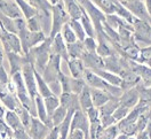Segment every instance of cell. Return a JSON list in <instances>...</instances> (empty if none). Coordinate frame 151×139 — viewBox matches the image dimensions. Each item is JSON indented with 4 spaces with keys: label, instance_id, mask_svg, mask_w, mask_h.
Wrapping results in <instances>:
<instances>
[{
    "label": "cell",
    "instance_id": "1",
    "mask_svg": "<svg viewBox=\"0 0 151 139\" xmlns=\"http://www.w3.org/2000/svg\"><path fill=\"white\" fill-rule=\"evenodd\" d=\"M83 79L85 81L87 86L92 87V89H99V90H103L105 92L110 93L112 97L119 98L120 94L123 93V90L118 86H113L111 84L106 83L103 78H101L99 75H96L94 71L85 69V73L83 76Z\"/></svg>",
    "mask_w": 151,
    "mask_h": 139
},
{
    "label": "cell",
    "instance_id": "2",
    "mask_svg": "<svg viewBox=\"0 0 151 139\" xmlns=\"http://www.w3.org/2000/svg\"><path fill=\"white\" fill-rule=\"evenodd\" d=\"M69 20L70 17L64 9L63 2L52 5V24H50V32L48 37L54 38L57 33H60L62 27L69 22Z\"/></svg>",
    "mask_w": 151,
    "mask_h": 139
},
{
    "label": "cell",
    "instance_id": "3",
    "mask_svg": "<svg viewBox=\"0 0 151 139\" xmlns=\"http://www.w3.org/2000/svg\"><path fill=\"white\" fill-rule=\"evenodd\" d=\"M133 39L139 45V43H145L147 46H150L151 40V25L150 22L134 19L132 23Z\"/></svg>",
    "mask_w": 151,
    "mask_h": 139
},
{
    "label": "cell",
    "instance_id": "4",
    "mask_svg": "<svg viewBox=\"0 0 151 139\" xmlns=\"http://www.w3.org/2000/svg\"><path fill=\"white\" fill-rule=\"evenodd\" d=\"M21 74L23 77V82L25 84V87L28 90L31 98H35L38 94L37 84H36V77H35V68L32 62L29 60L27 56H24L23 65L21 69Z\"/></svg>",
    "mask_w": 151,
    "mask_h": 139
},
{
    "label": "cell",
    "instance_id": "5",
    "mask_svg": "<svg viewBox=\"0 0 151 139\" xmlns=\"http://www.w3.org/2000/svg\"><path fill=\"white\" fill-rule=\"evenodd\" d=\"M134 17L150 22V12L148 10L144 0H118Z\"/></svg>",
    "mask_w": 151,
    "mask_h": 139
},
{
    "label": "cell",
    "instance_id": "6",
    "mask_svg": "<svg viewBox=\"0 0 151 139\" xmlns=\"http://www.w3.org/2000/svg\"><path fill=\"white\" fill-rule=\"evenodd\" d=\"M61 57L55 55V54H50V57L48 60L47 65L45 67V69L41 73V77L44 78V81L47 84H52L58 82V76L61 70Z\"/></svg>",
    "mask_w": 151,
    "mask_h": 139
},
{
    "label": "cell",
    "instance_id": "7",
    "mask_svg": "<svg viewBox=\"0 0 151 139\" xmlns=\"http://www.w3.org/2000/svg\"><path fill=\"white\" fill-rule=\"evenodd\" d=\"M0 39H1L4 49H5V53L6 52H13V53L23 55L19 36L16 33H10V32L1 30V32H0Z\"/></svg>",
    "mask_w": 151,
    "mask_h": 139
},
{
    "label": "cell",
    "instance_id": "8",
    "mask_svg": "<svg viewBox=\"0 0 151 139\" xmlns=\"http://www.w3.org/2000/svg\"><path fill=\"white\" fill-rule=\"evenodd\" d=\"M73 130H80L84 135L85 138L88 139V133H89V122L86 116V114L81 109H77L73 111L71 121H70V131Z\"/></svg>",
    "mask_w": 151,
    "mask_h": 139
},
{
    "label": "cell",
    "instance_id": "9",
    "mask_svg": "<svg viewBox=\"0 0 151 139\" xmlns=\"http://www.w3.org/2000/svg\"><path fill=\"white\" fill-rule=\"evenodd\" d=\"M50 128L41 122L37 116H32L30 122V128L28 130V133L31 139H45L47 135L50 132Z\"/></svg>",
    "mask_w": 151,
    "mask_h": 139
},
{
    "label": "cell",
    "instance_id": "10",
    "mask_svg": "<svg viewBox=\"0 0 151 139\" xmlns=\"http://www.w3.org/2000/svg\"><path fill=\"white\" fill-rule=\"evenodd\" d=\"M128 65H129V69L140 77L141 83L144 84L145 86H149L150 87V82H151L150 65H142V63H139V62L133 61V60H128Z\"/></svg>",
    "mask_w": 151,
    "mask_h": 139
},
{
    "label": "cell",
    "instance_id": "11",
    "mask_svg": "<svg viewBox=\"0 0 151 139\" xmlns=\"http://www.w3.org/2000/svg\"><path fill=\"white\" fill-rule=\"evenodd\" d=\"M50 53L60 56L61 60L68 61L69 55H68V49H66V44L63 40L61 33H57L54 38H52V46H50Z\"/></svg>",
    "mask_w": 151,
    "mask_h": 139
},
{
    "label": "cell",
    "instance_id": "12",
    "mask_svg": "<svg viewBox=\"0 0 151 139\" xmlns=\"http://www.w3.org/2000/svg\"><path fill=\"white\" fill-rule=\"evenodd\" d=\"M118 99H119V103L120 105H123L125 107L132 109L133 107L136 106V103L139 102V99H140L139 91H137L136 86L123 91V93L120 94V97Z\"/></svg>",
    "mask_w": 151,
    "mask_h": 139
},
{
    "label": "cell",
    "instance_id": "13",
    "mask_svg": "<svg viewBox=\"0 0 151 139\" xmlns=\"http://www.w3.org/2000/svg\"><path fill=\"white\" fill-rule=\"evenodd\" d=\"M81 60L86 69H103V57H101L96 52H85Z\"/></svg>",
    "mask_w": 151,
    "mask_h": 139
},
{
    "label": "cell",
    "instance_id": "14",
    "mask_svg": "<svg viewBox=\"0 0 151 139\" xmlns=\"http://www.w3.org/2000/svg\"><path fill=\"white\" fill-rule=\"evenodd\" d=\"M96 43H97V46H96L95 52L101 57H106V56L112 55L116 53V51L113 49L111 44L108 41V39L104 37V35L97 33L96 35Z\"/></svg>",
    "mask_w": 151,
    "mask_h": 139
},
{
    "label": "cell",
    "instance_id": "15",
    "mask_svg": "<svg viewBox=\"0 0 151 139\" xmlns=\"http://www.w3.org/2000/svg\"><path fill=\"white\" fill-rule=\"evenodd\" d=\"M119 54L118 53H114L112 55H109L106 57H103V69L104 70H108L110 73L118 75L122 73L123 68L120 65V60H119Z\"/></svg>",
    "mask_w": 151,
    "mask_h": 139
},
{
    "label": "cell",
    "instance_id": "16",
    "mask_svg": "<svg viewBox=\"0 0 151 139\" xmlns=\"http://www.w3.org/2000/svg\"><path fill=\"white\" fill-rule=\"evenodd\" d=\"M63 6L70 19L80 20L83 15V8L79 5L78 0H63Z\"/></svg>",
    "mask_w": 151,
    "mask_h": 139
},
{
    "label": "cell",
    "instance_id": "17",
    "mask_svg": "<svg viewBox=\"0 0 151 139\" xmlns=\"http://www.w3.org/2000/svg\"><path fill=\"white\" fill-rule=\"evenodd\" d=\"M66 63H68V67H69V70H70V74H71L72 78H83L86 69L83 60L69 57Z\"/></svg>",
    "mask_w": 151,
    "mask_h": 139
},
{
    "label": "cell",
    "instance_id": "18",
    "mask_svg": "<svg viewBox=\"0 0 151 139\" xmlns=\"http://www.w3.org/2000/svg\"><path fill=\"white\" fill-rule=\"evenodd\" d=\"M5 56H7L8 62H9L10 76H13L14 74L21 71L22 65H23V61H24V55L16 54V53H13V52H6Z\"/></svg>",
    "mask_w": 151,
    "mask_h": 139
},
{
    "label": "cell",
    "instance_id": "19",
    "mask_svg": "<svg viewBox=\"0 0 151 139\" xmlns=\"http://www.w3.org/2000/svg\"><path fill=\"white\" fill-rule=\"evenodd\" d=\"M91 89V98H92V102H93V107L95 108H100L102 105H104L108 101L112 95L110 93L105 92L103 90H99V89Z\"/></svg>",
    "mask_w": 151,
    "mask_h": 139
},
{
    "label": "cell",
    "instance_id": "20",
    "mask_svg": "<svg viewBox=\"0 0 151 139\" xmlns=\"http://www.w3.org/2000/svg\"><path fill=\"white\" fill-rule=\"evenodd\" d=\"M78 102H79V108L84 113H86V111H88L89 108L93 107L89 86L85 85V87L81 90V92L78 94Z\"/></svg>",
    "mask_w": 151,
    "mask_h": 139
},
{
    "label": "cell",
    "instance_id": "21",
    "mask_svg": "<svg viewBox=\"0 0 151 139\" xmlns=\"http://www.w3.org/2000/svg\"><path fill=\"white\" fill-rule=\"evenodd\" d=\"M4 121L6 122V124H7L13 131H16V130H19V129H24L23 125H22V122L19 120V115H17L15 111L6 109L5 115H4Z\"/></svg>",
    "mask_w": 151,
    "mask_h": 139
},
{
    "label": "cell",
    "instance_id": "22",
    "mask_svg": "<svg viewBox=\"0 0 151 139\" xmlns=\"http://www.w3.org/2000/svg\"><path fill=\"white\" fill-rule=\"evenodd\" d=\"M94 71L96 75H99L101 78H103L106 83L111 84L113 86H118L120 87V84H122V78L118 76V75L113 74V73H110L108 70H104V69H94L92 70Z\"/></svg>",
    "mask_w": 151,
    "mask_h": 139
},
{
    "label": "cell",
    "instance_id": "23",
    "mask_svg": "<svg viewBox=\"0 0 151 139\" xmlns=\"http://www.w3.org/2000/svg\"><path fill=\"white\" fill-rule=\"evenodd\" d=\"M15 4L17 5V7L19 8L21 13H22V16L24 20H29L31 19L32 16L37 15L38 10L32 6L30 5L27 0H14Z\"/></svg>",
    "mask_w": 151,
    "mask_h": 139
},
{
    "label": "cell",
    "instance_id": "24",
    "mask_svg": "<svg viewBox=\"0 0 151 139\" xmlns=\"http://www.w3.org/2000/svg\"><path fill=\"white\" fill-rule=\"evenodd\" d=\"M66 49H68V55L69 57H73V59H83V56L85 54V48L81 41L77 40L72 44H66Z\"/></svg>",
    "mask_w": 151,
    "mask_h": 139
},
{
    "label": "cell",
    "instance_id": "25",
    "mask_svg": "<svg viewBox=\"0 0 151 139\" xmlns=\"http://www.w3.org/2000/svg\"><path fill=\"white\" fill-rule=\"evenodd\" d=\"M119 105H120V103H119V99H118L117 97H111L104 105H102L100 108H97L100 116L112 115V113L114 111V109H116Z\"/></svg>",
    "mask_w": 151,
    "mask_h": 139
},
{
    "label": "cell",
    "instance_id": "26",
    "mask_svg": "<svg viewBox=\"0 0 151 139\" xmlns=\"http://www.w3.org/2000/svg\"><path fill=\"white\" fill-rule=\"evenodd\" d=\"M35 77H36V84H37L38 94H39L40 97H42V98H46V97L52 95L53 93L50 91L48 84L44 81V78L41 77V75L39 74L38 71H36V70H35Z\"/></svg>",
    "mask_w": 151,
    "mask_h": 139
},
{
    "label": "cell",
    "instance_id": "27",
    "mask_svg": "<svg viewBox=\"0 0 151 139\" xmlns=\"http://www.w3.org/2000/svg\"><path fill=\"white\" fill-rule=\"evenodd\" d=\"M68 115V109L63 106H58L56 109L54 111V113L50 115V122H52V125L53 128H57L66 117Z\"/></svg>",
    "mask_w": 151,
    "mask_h": 139
},
{
    "label": "cell",
    "instance_id": "28",
    "mask_svg": "<svg viewBox=\"0 0 151 139\" xmlns=\"http://www.w3.org/2000/svg\"><path fill=\"white\" fill-rule=\"evenodd\" d=\"M139 51H140V46L133 40L131 44H128L127 46H125L122 49V55L125 56L128 60L136 61L137 56H139Z\"/></svg>",
    "mask_w": 151,
    "mask_h": 139
},
{
    "label": "cell",
    "instance_id": "29",
    "mask_svg": "<svg viewBox=\"0 0 151 139\" xmlns=\"http://www.w3.org/2000/svg\"><path fill=\"white\" fill-rule=\"evenodd\" d=\"M81 8H83V7H81ZM79 21H80V23H81L84 30H85L86 36H87V37L96 38V32H95L94 25H93L91 19L88 17V15L86 14V12L84 9H83V15H81V17H80Z\"/></svg>",
    "mask_w": 151,
    "mask_h": 139
},
{
    "label": "cell",
    "instance_id": "30",
    "mask_svg": "<svg viewBox=\"0 0 151 139\" xmlns=\"http://www.w3.org/2000/svg\"><path fill=\"white\" fill-rule=\"evenodd\" d=\"M44 103H45V107H46L48 119H50V115H52V114L54 113V111L60 106L58 97L55 95V94H52V95H49V97H46V98H44Z\"/></svg>",
    "mask_w": 151,
    "mask_h": 139
},
{
    "label": "cell",
    "instance_id": "31",
    "mask_svg": "<svg viewBox=\"0 0 151 139\" xmlns=\"http://www.w3.org/2000/svg\"><path fill=\"white\" fill-rule=\"evenodd\" d=\"M1 30L10 32V33H16L14 19H10L2 13H0V31Z\"/></svg>",
    "mask_w": 151,
    "mask_h": 139
},
{
    "label": "cell",
    "instance_id": "32",
    "mask_svg": "<svg viewBox=\"0 0 151 139\" xmlns=\"http://www.w3.org/2000/svg\"><path fill=\"white\" fill-rule=\"evenodd\" d=\"M69 25L71 27L72 31L75 32L76 37H77V40L79 41H83L84 39L86 38V33H85V30L83 28L81 23L79 20H72L70 19L69 20Z\"/></svg>",
    "mask_w": 151,
    "mask_h": 139
},
{
    "label": "cell",
    "instance_id": "33",
    "mask_svg": "<svg viewBox=\"0 0 151 139\" xmlns=\"http://www.w3.org/2000/svg\"><path fill=\"white\" fill-rule=\"evenodd\" d=\"M119 133V130L117 128V125H110L101 130V132L97 135L96 139H114L117 137V135Z\"/></svg>",
    "mask_w": 151,
    "mask_h": 139
},
{
    "label": "cell",
    "instance_id": "34",
    "mask_svg": "<svg viewBox=\"0 0 151 139\" xmlns=\"http://www.w3.org/2000/svg\"><path fill=\"white\" fill-rule=\"evenodd\" d=\"M60 33H61V36L63 38V40L65 41V44H72V43L77 41V37H76L75 32L72 31L71 27L69 25V22L62 27Z\"/></svg>",
    "mask_w": 151,
    "mask_h": 139
},
{
    "label": "cell",
    "instance_id": "35",
    "mask_svg": "<svg viewBox=\"0 0 151 139\" xmlns=\"http://www.w3.org/2000/svg\"><path fill=\"white\" fill-rule=\"evenodd\" d=\"M30 5H32L38 12L52 13V4L48 0H27Z\"/></svg>",
    "mask_w": 151,
    "mask_h": 139
},
{
    "label": "cell",
    "instance_id": "36",
    "mask_svg": "<svg viewBox=\"0 0 151 139\" xmlns=\"http://www.w3.org/2000/svg\"><path fill=\"white\" fill-rule=\"evenodd\" d=\"M150 61H151V47L150 46L140 47L139 56H137L136 62L142 63V65H150Z\"/></svg>",
    "mask_w": 151,
    "mask_h": 139
},
{
    "label": "cell",
    "instance_id": "37",
    "mask_svg": "<svg viewBox=\"0 0 151 139\" xmlns=\"http://www.w3.org/2000/svg\"><path fill=\"white\" fill-rule=\"evenodd\" d=\"M17 115H19V120H21V122H22V125H23V128L28 131L29 128H30V122H31V114L29 113L23 106H21L19 108V111H15Z\"/></svg>",
    "mask_w": 151,
    "mask_h": 139
},
{
    "label": "cell",
    "instance_id": "38",
    "mask_svg": "<svg viewBox=\"0 0 151 139\" xmlns=\"http://www.w3.org/2000/svg\"><path fill=\"white\" fill-rule=\"evenodd\" d=\"M85 81L83 78H72L70 77V92L73 94H79L85 87Z\"/></svg>",
    "mask_w": 151,
    "mask_h": 139
},
{
    "label": "cell",
    "instance_id": "39",
    "mask_svg": "<svg viewBox=\"0 0 151 139\" xmlns=\"http://www.w3.org/2000/svg\"><path fill=\"white\" fill-rule=\"evenodd\" d=\"M46 35L42 31H36V32H30V46L31 48L36 47L40 43H42L46 39Z\"/></svg>",
    "mask_w": 151,
    "mask_h": 139
},
{
    "label": "cell",
    "instance_id": "40",
    "mask_svg": "<svg viewBox=\"0 0 151 139\" xmlns=\"http://www.w3.org/2000/svg\"><path fill=\"white\" fill-rule=\"evenodd\" d=\"M27 22V28L29 29V31L31 32H36V31H41V25H40V20H39V16L37 15L32 16L31 19L25 20Z\"/></svg>",
    "mask_w": 151,
    "mask_h": 139
},
{
    "label": "cell",
    "instance_id": "41",
    "mask_svg": "<svg viewBox=\"0 0 151 139\" xmlns=\"http://www.w3.org/2000/svg\"><path fill=\"white\" fill-rule=\"evenodd\" d=\"M129 108H127V107H125L123 105H119L114 111L112 113V116L113 119L116 120V122H119V121H122L123 119H125L127 115H128V113H129Z\"/></svg>",
    "mask_w": 151,
    "mask_h": 139
},
{
    "label": "cell",
    "instance_id": "42",
    "mask_svg": "<svg viewBox=\"0 0 151 139\" xmlns=\"http://www.w3.org/2000/svg\"><path fill=\"white\" fill-rule=\"evenodd\" d=\"M84 48H85L86 52H95L96 51V46H97V43H96V38L93 37H87L81 41Z\"/></svg>",
    "mask_w": 151,
    "mask_h": 139
},
{
    "label": "cell",
    "instance_id": "43",
    "mask_svg": "<svg viewBox=\"0 0 151 139\" xmlns=\"http://www.w3.org/2000/svg\"><path fill=\"white\" fill-rule=\"evenodd\" d=\"M58 82H60V85H61L62 92H70V77H68L63 71L60 73Z\"/></svg>",
    "mask_w": 151,
    "mask_h": 139
},
{
    "label": "cell",
    "instance_id": "44",
    "mask_svg": "<svg viewBox=\"0 0 151 139\" xmlns=\"http://www.w3.org/2000/svg\"><path fill=\"white\" fill-rule=\"evenodd\" d=\"M100 121H101V125L103 128L110 127V125H114L117 124L116 120L113 119L112 115H104V116H100Z\"/></svg>",
    "mask_w": 151,
    "mask_h": 139
},
{
    "label": "cell",
    "instance_id": "45",
    "mask_svg": "<svg viewBox=\"0 0 151 139\" xmlns=\"http://www.w3.org/2000/svg\"><path fill=\"white\" fill-rule=\"evenodd\" d=\"M9 74L5 69L4 65H0V84H7L9 82Z\"/></svg>",
    "mask_w": 151,
    "mask_h": 139
},
{
    "label": "cell",
    "instance_id": "46",
    "mask_svg": "<svg viewBox=\"0 0 151 139\" xmlns=\"http://www.w3.org/2000/svg\"><path fill=\"white\" fill-rule=\"evenodd\" d=\"M150 125H148L147 128L144 130H141V131H139L135 136H134V138L135 139H150Z\"/></svg>",
    "mask_w": 151,
    "mask_h": 139
},
{
    "label": "cell",
    "instance_id": "47",
    "mask_svg": "<svg viewBox=\"0 0 151 139\" xmlns=\"http://www.w3.org/2000/svg\"><path fill=\"white\" fill-rule=\"evenodd\" d=\"M66 139H86V138H85V135L80 130H73V131H70L69 132Z\"/></svg>",
    "mask_w": 151,
    "mask_h": 139
},
{
    "label": "cell",
    "instance_id": "48",
    "mask_svg": "<svg viewBox=\"0 0 151 139\" xmlns=\"http://www.w3.org/2000/svg\"><path fill=\"white\" fill-rule=\"evenodd\" d=\"M45 139H58V130L57 128H53L50 130V132L47 135V137Z\"/></svg>",
    "mask_w": 151,
    "mask_h": 139
},
{
    "label": "cell",
    "instance_id": "49",
    "mask_svg": "<svg viewBox=\"0 0 151 139\" xmlns=\"http://www.w3.org/2000/svg\"><path fill=\"white\" fill-rule=\"evenodd\" d=\"M4 59H5V49H4L1 39H0V65H4Z\"/></svg>",
    "mask_w": 151,
    "mask_h": 139
},
{
    "label": "cell",
    "instance_id": "50",
    "mask_svg": "<svg viewBox=\"0 0 151 139\" xmlns=\"http://www.w3.org/2000/svg\"><path fill=\"white\" fill-rule=\"evenodd\" d=\"M114 139H129V137L127 136V135H125V133H122V132H119L118 135H117V137Z\"/></svg>",
    "mask_w": 151,
    "mask_h": 139
},
{
    "label": "cell",
    "instance_id": "51",
    "mask_svg": "<svg viewBox=\"0 0 151 139\" xmlns=\"http://www.w3.org/2000/svg\"><path fill=\"white\" fill-rule=\"evenodd\" d=\"M5 111H6V108L0 103V119H4V115H5Z\"/></svg>",
    "mask_w": 151,
    "mask_h": 139
},
{
    "label": "cell",
    "instance_id": "52",
    "mask_svg": "<svg viewBox=\"0 0 151 139\" xmlns=\"http://www.w3.org/2000/svg\"><path fill=\"white\" fill-rule=\"evenodd\" d=\"M52 5H55V4H58V2H63V0H48Z\"/></svg>",
    "mask_w": 151,
    "mask_h": 139
},
{
    "label": "cell",
    "instance_id": "53",
    "mask_svg": "<svg viewBox=\"0 0 151 139\" xmlns=\"http://www.w3.org/2000/svg\"><path fill=\"white\" fill-rule=\"evenodd\" d=\"M0 32H1V31H0Z\"/></svg>",
    "mask_w": 151,
    "mask_h": 139
}]
</instances>
